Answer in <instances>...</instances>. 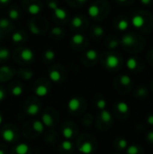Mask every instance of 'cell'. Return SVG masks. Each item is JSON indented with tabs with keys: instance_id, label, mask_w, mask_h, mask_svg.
<instances>
[{
	"instance_id": "cell-1",
	"label": "cell",
	"mask_w": 153,
	"mask_h": 154,
	"mask_svg": "<svg viewBox=\"0 0 153 154\" xmlns=\"http://www.w3.org/2000/svg\"><path fill=\"white\" fill-rule=\"evenodd\" d=\"M115 82L118 85V87H117L118 90L121 91L122 93L130 92L133 88V80H132L131 77L128 75H125V74L119 76Z\"/></svg>"
},
{
	"instance_id": "cell-2",
	"label": "cell",
	"mask_w": 153,
	"mask_h": 154,
	"mask_svg": "<svg viewBox=\"0 0 153 154\" xmlns=\"http://www.w3.org/2000/svg\"><path fill=\"white\" fill-rule=\"evenodd\" d=\"M115 111L118 117L122 119H126L130 114V107L126 102L119 101L115 105Z\"/></svg>"
},
{
	"instance_id": "cell-3",
	"label": "cell",
	"mask_w": 153,
	"mask_h": 154,
	"mask_svg": "<svg viewBox=\"0 0 153 154\" xmlns=\"http://www.w3.org/2000/svg\"><path fill=\"white\" fill-rule=\"evenodd\" d=\"M120 58L115 54H110L106 59V66L109 69H115L120 66Z\"/></svg>"
},
{
	"instance_id": "cell-4",
	"label": "cell",
	"mask_w": 153,
	"mask_h": 154,
	"mask_svg": "<svg viewBox=\"0 0 153 154\" xmlns=\"http://www.w3.org/2000/svg\"><path fill=\"white\" fill-rule=\"evenodd\" d=\"M149 89L145 86H138L133 92V96L138 99H146L149 97Z\"/></svg>"
},
{
	"instance_id": "cell-5",
	"label": "cell",
	"mask_w": 153,
	"mask_h": 154,
	"mask_svg": "<svg viewBox=\"0 0 153 154\" xmlns=\"http://www.w3.org/2000/svg\"><path fill=\"white\" fill-rule=\"evenodd\" d=\"M126 67L131 71H140L142 69V68H141V64H140L139 60L134 57H131L127 60Z\"/></svg>"
},
{
	"instance_id": "cell-6",
	"label": "cell",
	"mask_w": 153,
	"mask_h": 154,
	"mask_svg": "<svg viewBox=\"0 0 153 154\" xmlns=\"http://www.w3.org/2000/svg\"><path fill=\"white\" fill-rule=\"evenodd\" d=\"M99 118H100L101 122H102L105 125H106V126H111V124H112V122H113V116H112V114H111L109 111H107V110H106V109L100 111Z\"/></svg>"
},
{
	"instance_id": "cell-7",
	"label": "cell",
	"mask_w": 153,
	"mask_h": 154,
	"mask_svg": "<svg viewBox=\"0 0 153 154\" xmlns=\"http://www.w3.org/2000/svg\"><path fill=\"white\" fill-rule=\"evenodd\" d=\"M78 151L83 154H91L94 152V145L91 142H84L78 148Z\"/></svg>"
},
{
	"instance_id": "cell-8",
	"label": "cell",
	"mask_w": 153,
	"mask_h": 154,
	"mask_svg": "<svg viewBox=\"0 0 153 154\" xmlns=\"http://www.w3.org/2000/svg\"><path fill=\"white\" fill-rule=\"evenodd\" d=\"M126 154H144V150L142 146L137 144H132L128 145V147L125 150Z\"/></svg>"
},
{
	"instance_id": "cell-9",
	"label": "cell",
	"mask_w": 153,
	"mask_h": 154,
	"mask_svg": "<svg viewBox=\"0 0 153 154\" xmlns=\"http://www.w3.org/2000/svg\"><path fill=\"white\" fill-rule=\"evenodd\" d=\"M128 142L125 138L123 137H118L115 139V149L119 150V151H124L126 150V148L128 147Z\"/></svg>"
},
{
	"instance_id": "cell-10",
	"label": "cell",
	"mask_w": 153,
	"mask_h": 154,
	"mask_svg": "<svg viewBox=\"0 0 153 154\" xmlns=\"http://www.w3.org/2000/svg\"><path fill=\"white\" fill-rule=\"evenodd\" d=\"M132 23H133V25L135 28L140 29V28H142L144 25L145 20H144V18H143L142 15H141V14H135L132 18Z\"/></svg>"
},
{
	"instance_id": "cell-11",
	"label": "cell",
	"mask_w": 153,
	"mask_h": 154,
	"mask_svg": "<svg viewBox=\"0 0 153 154\" xmlns=\"http://www.w3.org/2000/svg\"><path fill=\"white\" fill-rule=\"evenodd\" d=\"M80 107V100L78 97H72L68 102V108L71 112H76Z\"/></svg>"
},
{
	"instance_id": "cell-12",
	"label": "cell",
	"mask_w": 153,
	"mask_h": 154,
	"mask_svg": "<svg viewBox=\"0 0 153 154\" xmlns=\"http://www.w3.org/2000/svg\"><path fill=\"white\" fill-rule=\"evenodd\" d=\"M121 42L125 47H131L135 43V39L133 34H125L124 36H123Z\"/></svg>"
},
{
	"instance_id": "cell-13",
	"label": "cell",
	"mask_w": 153,
	"mask_h": 154,
	"mask_svg": "<svg viewBox=\"0 0 153 154\" xmlns=\"http://www.w3.org/2000/svg\"><path fill=\"white\" fill-rule=\"evenodd\" d=\"M33 57H34V53L31 49L25 48L21 52V58L24 61H31L33 59Z\"/></svg>"
},
{
	"instance_id": "cell-14",
	"label": "cell",
	"mask_w": 153,
	"mask_h": 154,
	"mask_svg": "<svg viewBox=\"0 0 153 154\" xmlns=\"http://www.w3.org/2000/svg\"><path fill=\"white\" fill-rule=\"evenodd\" d=\"M2 138L8 143H11L14 140V133L10 129H5L2 133Z\"/></svg>"
},
{
	"instance_id": "cell-15",
	"label": "cell",
	"mask_w": 153,
	"mask_h": 154,
	"mask_svg": "<svg viewBox=\"0 0 153 154\" xmlns=\"http://www.w3.org/2000/svg\"><path fill=\"white\" fill-rule=\"evenodd\" d=\"M49 93V89L46 86L44 85H39L36 88H35V94L38 96V97H46Z\"/></svg>"
},
{
	"instance_id": "cell-16",
	"label": "cell",
	"mask_w": 153,
	"mask_h": 154,
	"mask_svg": "<svg viewBox=\"0 0 153 154\" xmlns=\"http://www.w3.org/2000/svg\"><path fill=\"white\" fill-rule=\"evenodd\" d=\"M29 145L27 143H19L16 147H15V152L16 154H27L29 152Z\"/></svg>"
},
{
	"instance_id": "cell-17",
	"label": "cell",
	"mask_w": 153,
	"mask_h": 154,
	"mask_svg": "<svg viewBox=\"0 0 153 154\" xmlns=\"http://www.w3.org/2000/svg\"><path fill=\"white\" fill-rule=\"evenodd\" d=\"M41 122H42L43 125L48 126V127L51 126V125H52V124H53L52 117H51V116H50V114H48V113H45V114H43V115H42Z\"/></svg>"
},
{
	"instance_id": "cell-18",
	"label": "cell",
	"mask_w": 153,
	"mask_h": 154,
	"mask_svg": "<svg viewBox=\"0 0 153 154\" xmlns=\"http://www.w3.org/2000/svg\"><path fill=\"white\" fill-rule=\"evenodd\" d=\"M87 13H88L89 16H91V17H96L99 14V13H100V9H99V7L97 5H90L88 7Z\"/></svg>"
},
{
	"instance_id": "cell-19",
	"label": "cell",
	"mask_w": 153,
	"mask_h": 154,
	"mask_svg": "<svg viewBox=\"0 0 153 154\" xmlns=\"http://www.w3.org/2000/svg\"><path fill=\"white\" fill-rule=\"evenodd\" d=\"M40 111V107L38 105L36 104H32L28 106L27 110H26V113L29 115V116H35L39 113Z\"/></svg>"
},
{
	"instance_id": "cell-20",
	"label": "cell",
	"mask_w": 153,
	"mask_h": 154,
	"mask_svg": "<svg viewBox=\"0 0 153 154\" xmlns=\"http://www.w3.org/2000/svg\"><path fill=\"white\" fill-rule=\"evenodd\" d=\"M49 77H50V80L53 81V82H59V81L60 80V78H61L60 71H58V70H56V69H53V70L50 71Z\"/></svg>"
},
{
	"instance_id": "cell-21",
	"label": "cell",
	"mask_w": 153,
	"mask_h": 154,
	"mask_svg": "<svg viewBox=\"0 0 153 154\" xmlns=\"http://www.w3.org/2000/svg\"><path fill=\"white\" fill-rule=\"evenodd\" d=\"M41 10V6H40L39 5H37V4H32V5H30L29 7H28V12H29L31 14H32V15H35V14H40Z\"/></svg>"
},
{
	"instance_id": "cell-22",
	"label": "cell",
	"mask_w": 153,
	"mask_h": 154,
	"mask_svg": "<svg viewBox=\"0 0 153 154\" xmlns=\"http://www.w3.org/2000/svg\"><path fill=\"white\" fill-rule=\"evenodd\" d=\"M32 129L39 134H41L44 131V125L41 121H34L32 124Z\"/></svg>"
},
{
	"instance_id": "cell-23",
	"label": "cell",
	"mask_w": 153,
	"mask_h": 154,
	"mask_svg": "<svg viewBox=\"0 0 153 154\" xmlns=\"http://www.w3.org/2000/svg\"><path fill=\"white\" fill-rule=\"evenodd\" d=\"M62 135H63V137H64L65 139H67V140L70 139V138L73 136V130H72V128L69 127V126L64 127L63 130H62Z\"/></svg>"
},
{
	"instance_id": "cell-24",
	"label": "cell",
	"mask_w": 153,
	"mask_h": 154,
	"mask_svg": "<svg viewBox=\"0 0 153 154\" xmlns=\"http://www.w3.org/2000/svg\"><path fill=\"white\" fill-rule=\"evenodd\" d=\"M54 14H55L56 17L59 18V19H60V20H64L66 18V16H67L66 11L63 10L62 8H60V7H58V8H56L54 10Z\"/></svg>"
},
{
	"instance_id": "cell-25",
	"label": "cell",
	"mask_w": 153,
	"mask_h": 154,
	"mask_svg": "<svg viewBox=\"0 0 153 154\" xmlns=\"http://www.w3.org/2000/svg\"><path fill=\"white\" fill-rule=\"evenodd\" d=\"M71 41H72V42L75 43V44H81L82 42H84L85 37H84V35L81 34V33H77V34H75V35L71 38Z\"/></svg>"
},
{
	"instance_id": "cell-26",
	"label": "cell",
	"mask_w": 153,
	"mask_h": 154,
	"mask_svg": "<svg viewBox=\"0 0 153 154\" xmlns=\"http://www.w3.org/2000/svg\"><path fill=\"white\" fill-rule=\"evenodd\" d=\"M97 51H95V50H89L86 52V57L89 60H96L97 59Z\"/></svg>"
},
{
	"instance_id": "cell-27",
	"label": "cell",
	"mask_w": 153,
	"mask_h": 154,
	"mask_svg": "<svg viewBox=\"0 0 153 154\" xmlns=\"http://www.w3.org/2000/svg\"><path fill=\"white\" fill-rule=\"evenodd\" d=\"M96 107H97L100 111H102V110L106 109V100L104 97H100V98H98V99L96 100Z\"/></svg>"
},
{
	"instance_id": "cell-28",
	"label": "cell",
	"mask_w": 153,
	"mask_h": 154,
	"mask_svg": "<svg viewBox=\"0 0 153 154\" xmlns=\"http://www.w3.org/2000/svg\"><path fill=\"white\" fill-rule=\"evenodd\" d=\"M71 25L76 27V28H78L82 25V19L80 16L78 15H76L73 17V19L71 20Z\"/></svg>"
},
{
	"instance_id": "cell-29",
	"label": "cell",
	"mask_w": 153,
	"mask_h": 154,
	"mask_svg": "<svg viewBox=\"0 0 153 154\" xmlns=\"http://www.w3.org/2000/svg\"><path fill=\"white\" fill-rule=\"evenodd\" d=\"M117 27L120 31H125L128 29L129 27V23L127 20H121L119 21L118 24H117Z\"/></svg>"
},
{
	"instance_id": "cell-30",
	"label": "cell",
	"mask_w": 153,
	"mask_h": 154,
	"mask_svg": "<svg viewBox=\"0 0 153 154\" xmlns=\"http://www.w3.org/2000/svg\"><path fill=\"white\" fill-rule=\"evenodd\" d=\"M12 41L14 42H21L23 41V34L19 32H15L13 35H12Z\"/></svg>"
},
{
	"instance_id": "cell-31",
	"label": "cell",
	"mask_w": 153,
	"mask_h": 154,
	"mask_svg": "<svg viewBox=\"0 0 153 154\" xmlns=\"http://www.w3.org/2000/svg\"><path fill=\"white\" fill-rule=\"evenodd\" d=\"M61 147H62V149L65 150V151H69V150L72 149L73 145H72V143H71L70 141H69V140H64V141L61 143Z\"/></svg>"
},
{
	"instance_id": "cell-32",
	"label": "cell",
	"mask_w": 153,
	"mask_h": 154,
	"mask_svg": "<svg viewBox=\"0 0 153 154\" xmlns=\"http://www.w3.org/2000/svg\"><path fill=\"white\" fill-rule=\"evenodd\" d=\"M8 16L12 20H17L19 18V12L16 9H11L8 13Z\"/></svg>"
},
{
	"instance_id": "cell-33",
	"label": "cell",
	"mask_w": 153,
	"mask_h": 154,
	"mask_svg": "<svg viewBox=\"0 0 153 154\" xmlns=\"http://www.w3.org/2000/svg\"><path fill=\"white\" fill-rule=\"evenodd\" d=\"M12 94L14 97H19L23 94V88L20 86H15L12 89Z\"/></svg>"
},
{
	"instance_id": "cell-34",
	"label": "cell",
	"mask_w": 153,
	"mask_h": 154,
	"mask_svg": "<svg viewBox=\"0 0 153 154\" xmlns=\"http://www.w3.org/2000/svg\"><path fill=\"white\" fill-rule=\"evenodd\" d=\"M44 57H45V59L48 60H54V58H55V52H54L52 50H48V51H45Z\"/></svg>"
},
{
	"instance_id": "cell-35",
	"label": "cell",
	"mask_w": 153,
	"mask_h": 154,
	"mask_svg": "<svg viewBox=\"0 0 153 154\" xmlns=\"http://www.w3.org/2000/svg\"><path fill=\"white\" fill-rule=\"evenodd\" d=\"M93 31H94V34L96 35V36H98V37L99 36H102L104 34V29L101 26H95Z\"/></svg>"
},
{
	"instance_id": "cell-36",
	"label": "cell",
	"mask_w": 153,
	"mask_h": 154,
	"mask_svg": "<svg viewBox=\"0 0 153 154\" xmlns=\"http://www.w3.org/2000/svg\"><path fill=\"white\" fill-rule=\"evenodd\" d=\"M9 51L7 49H1L0 50V59L2 60H5V59H7L9 57Z\"/></svg>"
},
{
	"instance_id": "cell-37",
	"label": "cell",
	"mask_w": 153,
	"mask_h": 154,
	"mask_svg": "<svg viewBox=\"0 0 153 154\" xmlns=\"http://www.w3.org/2000/svg\"><path fill=\"white\" fill-rule=\"evenodd\" d=\"M9 24H10V23H9L8 19H6V18L0 19V28H3V29L7 28L9 26Z\"/></svg>"
},
{
	"instance_id": "cell-38",
	"label": "cell",
	"mask_w": 153,
	"mask_h": 154,
	"mask_svg": "<svg viewBox=\"0 0 153 154\" xmlns=\"http://www.w3.org/2000/svg\"><path fill=\"white\" fill-rule=\"evenodd\" d=\"M146 141H147L149 143H151V144H152L153 145V130L149 131V132L146 134Z\"/></svg>"
},
{
	"instance_id": "cell-39",
	"label": "cell",
	"mask_w": 153,
	"mask_h": 154,
	"mask_svg": "<svg viewBox=\"0 0 153 154\" xmlns=\"http://www.w3.org/2000/svg\"><path fill=\"white\" fill-rule=\"evenodd\" d=\"M145 121H146V124L153 126V113H151L149 115H147L146 118H145Z\"/></svg>"
},
{
	"instance_id": "cell-40",
	"label": "cell",
	"mask_w": 153,
	"mask_h": 154,
	"mask_svg": "<svg viewBox=\"0 0 153 154\" xmlns=\"http://www.w3.org/2000/svg\"><path fill=\"white\" fill-rule=\"evenodd\" d=\"M51 33L54 35H61L62 34V29L60 27H54L51 30Z\"/></svg>"
},
{
	"instance_id": "cell-41",
	"label": "cell",
	"mask_w": 153,
	"mask_h": 154,
	"mask_svg": "<svg viewBox=\"0 0 153 154\" xmlns=\"http://www.w3.org/2000/svg\"><path fill=\"white\" fill-rule=\"evenodd\" d=\"M118 45H119V42L116 41V40H113V41H111V42H109L108 47H109L110 49H115V48L118 47Z\"/></svg>"
},
{
	"instance_id": "cell-42",
	"label": "cell",
	"mask_w": 153,
	"mask_h": 154,
	"mask_svg": "<svg viewBox=\"0 0 153 154\" xmlns=\"http://www.w3.org/2000/svg\"><path fill=\"white\" fill-rule=\"evenodd\" d=\"M48 5H49V8H50V9H52V10H55L56 8H58V5H57L56 2H54V1L50 2Z\"/></svg>"
},
{
	"instance_id": "cell-43",
	"label": "cell",
	"mask_w": 153,
	"mask_h": 154,
	"mask_svg": "<svg viewBox=\"0 0 153 154\" xmlns=\"http://www.w3.org/2000/svg\"><path fill=\"white\" fill-rule=\"evenodd\" d=\"M140 1H141V3L143 4L144 5H150V4L152 2V0H140Z\"/></svg>"
},
{
	"instance_id": "cell-44",
	"label": "cell",
	"mask_w": 153,
	"mask_h": 154,
	"mask_svg": "<svg viewBox=\"0 0 153 154\" xmlns=\"http://www.w3.org/2000/svg\"><path fill=\"white\" fill-rule=\"evenodd\" d=\"M5 98V93L2 89H0V101H2Z\"/></svg>"
},
{
	"instance_id": "cell-45",
	"label": "cell",
	"mask_w": 153,
	"mask_h": 154,
	"mask_svg": "<svg viewBox=\"0 0 153 154\" xmlns=\"http://www.w3.org/2000/svg\"><path fill=\"white\" fill-rule=\"evenodd\" d=\"M10 0H0V3H2V4H6V3H8Z\"/></svg>"
},
{
	"instance_id": "cell-46",
	"label": "cell",
	"mask_w": 153,
	"mask_h": 154,
	"mask_svg": "<svg viewBox=\"0 0 153 154\" xmlns=\"http://www.w3.org/2000/svg\"><path fill=\"white\" fill-rule=\"evenodd\" d=\"M151 64L153 65V51L151 52Z\"/></svg>"
},
{
	"instance_id": "cell-47",
	"label": "cell",
	"mask_w": 153,
	"mask_h": 154,
	"mask_svg": "<svg viewBox=\"0 0 153 154\" xmlns=\"http://www.w3.org/2000/svg\"><path fill=\"white\" fill-rule=\"evenodd\" d=\"M2 121H3V118H2V116L0 115V125L2 124Z\"/></svg>"
},
{
	"instance_id": "cell-48",
	"label": "cell",
	"mask_w": 153,
	"mask_h": 154,
	"mask_svg": "<svg viewBox=\"0 0 153 154\" xmlns=\"http://www.w3.org/2000/svg\"><path fill=\"white\" fill-rule=\"evenodd\" d=\"M78 2H80V3H84V2H86L87 0H78Z\"/></svg>"
},
{
	"instance_id": "cell-49",
	"label": "cell",
	"mask_w": 153,
	"mask_h": 154,
	"mask_svg": "<svg viewBox=\"0 0 153 154\" xmlns=\"http://www.w3.org/2000/svg\"><path fill=\"white\" fill-rule=\"evenodd\" d=\"M151 90H152V92H153V80H152V82H151Z\"/></svg>"
},
{
	"instance_id": "cell-50",
	"label": "cell",
	"mask_w": 153,
	"mask_h": 154,
	"mask_svg": "<svg viewBox=\"0 0 153 154\" xmlns=\"http://www.w3.org/2000/svg\"><path fill=\"white\" fill-rule=\"evenodd\" d=\"M0 154H5V152H4V151H3V150H0Z\"/></svg>"
},
{
	"instance_id": "cell-51",
	"label": "cell",
	"mask_w": 153,
	"mask_h": 154,
	"mask_svg": "<svg viewBox=\"0 0 153 154\" xmlns=\"http://www.w3.org/2000/svg\"><path fill=\"white\" fill-rule=\"evenodd\" d=\"M119 2H125V1H127V0H118Z\"/></svg>"
}]
</instances>
